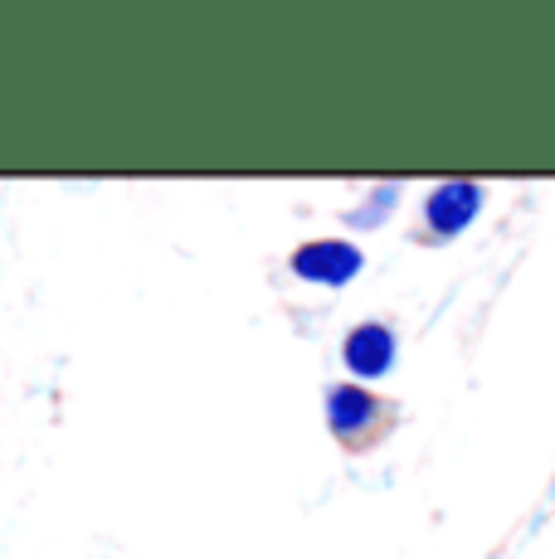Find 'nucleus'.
<instances>
[{
  "label": "nucleus",
  "instance_id": "obj_2",
  "mask_svg": "<svg viewBox=\"0 0 555 559\" xmlns=\"http://www.w3.org/2000/svg\"><path fill=\"white\" fill-rule=\"evenodd\" d=\"M361 267V253L341 239H322V243H307V249L293 253V273L297 277H312V283H351V273Z\"/></svg>",
  "mask_w": 555,
  "mask_h": 559
},
{
  "label": "nucleus",
  "instance_id": "obj_1",
  "mask_svg": "<svg viewBox=\"0 0 555 559\" xmlns=\"http://www.w3.org/2000/svg\"><path fill=\"white\" fill-rule=\"evenodd\" d=\"M483 204H487V190L477 186V180H439V186L424 195V229H429L434 243H448L473 229Z\"/></svg>",
  "mask_w": 555,
  "mask_h": 559
},
{
  "label": "nucleus",
  "instance_id": "obj_3",
  "mask_svg": "<svg viewBox=\"0 0 555 559\" xmlns=\"http://www.w3.org/2000/svg\"><path fill=\"white\" fill-rule=\"evenodd\" d=\"M346 365L361 374V380H380V374L394 365V331L380 326V321H366L346 336Z\"/></svg>",
  "mask_w": 555,
  "mask_h": 559
},
{
  "label": "nucleus",
  "instance_id": "obj_4",
  "mask_svg": "<svg viewBox=\"0 0 555 559\" xmlns=\"http://www.w3.org/2000/svg\"><path fill=\"white\" fill-rule=\"evenodd\" d=\"M327 414H332V428H336V438L341 433H376V424H380V400L376 394H366V390H356V384H336L332 390V400H327Z\"/></svg>",
  "mask_w": 555,
  "mask_h": 559
}]
</instances>
